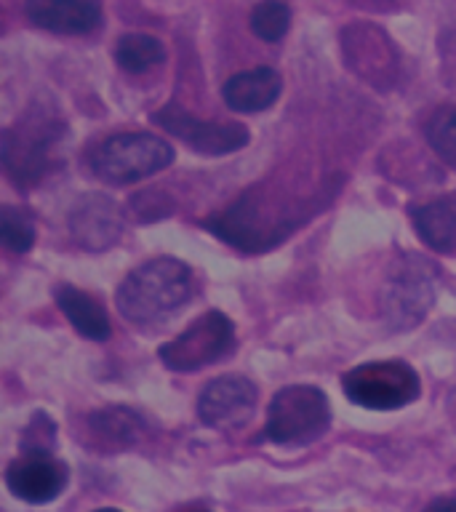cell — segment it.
Returning <instances> with one entry per match:
<instances>
[{
  "label": "cell",
  "instance_id": "cell-1",
  "mask_svg": "<svg viewBox=\"0 0 456 512\" xmlns=\"http://www.w3.org/2000/svg\"><path fill=\"white\" fill-rule=\"evenodd\" d=\"M64 136H67V123L43 104H32L14 126L3 131L0 160L8 179L19 187H32L40 179H46L62 163L59 150Z\"/></svg>",
  "mask_w": 456,
  "mask_h": 512
},
{
  "label": "cell",
  "instance_id": "cell-2",
  "mask_svg": "<svg viewBox=\"0 0 456 512\" xmlns=\"http://www.w3.org/2000/svg\"><path fill=\"white\" fill-rule=\"evenodd\" d=\"M192 270L174 256H158L128 272L115 291L118 312L131 323H152L192 299Z\"/></svg>",
  "mask_w": 456,
  "mask_h": 512
},
{
  "label": "cell",
  "instance_id": "cell-3",
  "mask_svg": "<svg viewBox=\"0 0 456 512\" xmlns=\"http://www.w3.org/2000/svg\"><path fill=\"white\" fill-rule=\"evenodd\" d=\"M174 163V147L147 131L115 134L91 147L88 168L104 184H136Z\"/></svg>",
  "mask_w": 456,
  "mask_h": 512
},
{
  "label": "cell",
  "instance_id": "cell-4",
  "mask_svg": "<svg viewBox=\"0 0 456 512\" xmlns=\"http://www.w3.org/2000/svg\"><path fill=\"white\" fill-rule=\"evenodd\" d=\"M331 424L326 392L312 384H291L275 392L267 406L264 432L278 446H307Z\"/></svg>",
  "mask_w": 456,
  "mask_h": 512
},
{
  "label": "cell",
  "instance_id": "cell-5",
  "mask_svg": "<svg viewBox=\"0 0 456 512\" xmlns=\"http://www.w3.org/2000/svg\"><path fill=\"white\" fill-rule=\"evenodd\" d=\"M344 395L355 406L371 411H395L414 403L422 392V382L414 368L403 360H374L352 368L342 379Z\"/></svg>",
  "mask_w": 456,
  "mask_h": 512
},
{
  "label": "cell",
  "instance_id": "cell-6",
  "mask_svg": "<svg viewBox=\"0 0 456 512\" xmlns=\"http://www.w3.org/2000/svg\"><path fill=\"white\" fill-rule=\"evenodd\" d=\"M232 347H235L232 320L224 312L208 310L171 342L160 344L158 355L163 366L176 374H192L222 360Z\"/></svg>",
  "mask_w": 456,
  "mask_h": 512
},
{
  "label": "cell",
  "instance_id": "cell-7",
  "mask_svg": "<svg viewBox=\"0 0 456 512\" xmlns=\"http://www.w3.org/2000/svg\"><path fill=\"white\" fill-rule=\"evenodd\" d=\"M432 264L419 256H406L392 270L384 286V318L395 331H408L422 323L435 302V275Z\"/></svg>",
  "mask_w": 456,
  "mask_h": 512
},
{
  "label": "cell",
  "instance_id": "cell-8",
  "mask_svg": "<svg viewBox=\"0 0 456 512\" xmlns=\"http://www.w3.org/2000/svg\"><path fill=\"white\" fill-rule=\"evenodd\" d=\"M152 120L163 126L171 136H176L179 142H184L190 150L208 155V158H219V155H230V152L243 150L248 144V128L243 123H208L187 110H182L179 104L168 102L166 107H160Z\"/></svg>",
  "mask_w": 456,
  "mask_h": 512
},
{
  "label": "cell",
  "instance_id": "cell-9",
  "mask_svg": "<svg viewBox=\"0 0 456 512\" xmlns=\"http://www.w3.org/2000/svg\"><path fill=\"white\" fill-rule=\"evenodd\" d=\"M259 390L246 376H219L208 382L198 395V416L206 427H243L254 416Z\"/></svg>",
  "mask_w": 456,
  "mask_h": 512
},
{
  "label": "cell",
  "instance_id": "cell-10",
  "mask_svg": "<svg viewBox=\"0 0 456 512\" xmlns=\"http://www.w3.org/2000/svg\"><path fill=\"white\" fill-rule=\"evenodd\" d=\"M70 470L48 451H24L6 470V486L27 504H48L62 494Z\"/></svg>",
  "mask_w": 456,
  "mask_h": 512
},
{
  "label": "cell",
  "instance_id": "cell-11",
  "mask_svg": "<svg viewBox=\"0 0 456 512\" xmlns=\"http://www.w3.org/2000/svg\"><path fill=\"white\" fill-rule=\"evenodd\" d=\"M344 56L360 78L371 80L374 86H387L395 80V48L390 38L379 32L374 24H352L342 35Z\"/></svg>",
  "mask_w": 456,
  "mask_h": 512
},
{
  "label": "cell",
  "instance_id": "cell-12",
  "mask_svg": "<svg viewBox=\"0 0 456 512\" xmlns=\"http://www.w3.org/2000/svg\"><path fill=\"white\" fill-rule=\"evenodd\" d=\"M70 232L88 251H104L118 243L123 232V214L118 203L107 195H86L75 203L70 214Z\"/></svg>",
  "mask_w": 456,
  "mask_h": 512
},
{
  "label": "cell",
  "instance_id": "cell-13",
  "mask_svg": "<svg viewBox=\"0 0 456 512\" xmlns=\"http://www.w3.org/2000/svg\"><path fill=\"white\" fill-rule=\"evenodd\" d=\"M24 14L35 27L56 35H88L102 24L99 0H27Z\"/></svg>",
  "mask_w": 456,
  "mask_h": 512
},
{
  "label": "cell",
  "instance_id": "cell-14",
  "mask_svg": "<svg viewBox=\"0 0 456 512\" xmlns=\"http://www.w3.org/2000/svg\"><path fill=\"white\" fill-rule=\"evenodd\" d=\"M144 432V419L126 406L99 408L86 416L88 448L96 451H123L139 443Z\"/></svg>",
  "mask_w": 456,
  "mask_h": 512
},
{
  "label": "cell",
  "instance_id": "cell-15",
  "mask_svg": "<svg viewBox=\"0 0 456 512\" xmlns=\"http://www.w3.org/2000/svg\"><path fill=\"white\" fill-rule=\"evenodd\" d=\"M280 91H283V78L278 70L272 67H256L232 75L222 88V96L227 107L243 115H254V112L270 110L272 104L278 102Z\"/></svg>",
  "mask_w": 456,
  "mask_h": 512
},
{
  "label": "cell",
  "instance_id": "cell-16",
  "mask_svg": "<svg viewBox=\"0 0 456 512\" xmlns=\"http://www.w3.org/2000/svg\"><path fill=\"white\" fill-rule=\"evenodd\" d=\"M414 227L432 251L456 256V192L414 208Z\"/></svg>",
  "mask_w": 456,
  "mask_h": 512
},
{
  "label": "cell",
  "instance_id": "cell-17",
  "mask_svg": "<svg viewBox=\"0 0 456 512\" xmlns=\"http://www.w3.org/2000/svg\"><path fill=\"white\" fill-rule=\"evenodd\" d=\"M56 304L64 312V318L70 320L72 328L80 336H86L91 342H107L112 336V323L110 315L104 310L102 304L96 302L94 296L80 291L75 286H59L54 291Z\"/></svg>",
  "mask_w": 456,
  "mask_h": 512
},
{
  "label": "cell",
  "instance_id": "cell-18",
  "mask_svg": "<svg viewBox=\"0 0 456 512\" xmlns=\"http://www.w3.org/2000/svg\"><path fill=\"white\" fill-rule=\"evenodd\" d=\"M166 59V48L158 38L144 35V32H131L123 35L115 46V62L120 70H126L128 75H142V72L158 67Z\"/></svg>",
  "mask_w": 456,
  "mask_h": 512
},
{
  "label": "cell",
  "instance_id": "cell-19",
  "mask_svg": "<svg viewBox=\"0 0 456 512\" xmlns=\"http://www.w3.org/2000/svg\"><path fill=\"white\" fill-rule=\"evenodd\" d=\"M291 27V8L283 0H262L251 11V32L264 43H278Z\"/></svg>",
  "mask_w": 456,
  "mask_h": 512
},
{
  "label": "cell",
  "instance_id": "cell-20",
  "mask_svg": "<svg viewBox=\"0 0 456 512\" xmlns=\"http://www.w3.org/2000/svg\"><path fill=\"white\" fill-rule=\"evenodd\" d=\"M0 240L8 251L27 254L35 243V224H32L30 214L22 208L3 206V211H0Z\"/></svg>",
  "mask_w": 456,
  "mask_h": 512
},
{
  "label": "cell",
  "instance_id": "cell-21",
  "mask_svg": "<svg viewBox=\"0 0 456 512\" xmlns=\"http://www.w3.org/2000/svg\"><path fill=\"white\" fill-rule=\"evenodd\" d=\"M427 139L432 150L446 160L448 166L456 168V104L440 107L427 123Z\"/></svg>",
  "mask_w": 456,
  "mask_h": 512
},
{
  "label": "cell",
  "instance_id": "cell-22",
  "mask_svg": "<svg viewBox=\"0 0 456 512\" xmlns=\"http://www.w3.org/2000/svg\"><path fill=\"white\" fill-rule=\"evenodd\" d=\"M19 443H22V451H48V454H51L56 446L54 419L48 414H43V411H38V414L30 419V424L24 427Z\"/></svg>",
  "mask_w": 456,
  "mask_h": 512
},
{
  "label": "cell",
  "instance_id": "cell-23",
  "mask_svg": "<svg viewBox=\"0 0 456 512\" xmlns=\"http://www.w3.org/2000/svg\"><path fill=\"white\" fill-rule=\"evenodd\" d=\"M427 510H432V512L456 510V499H448V496H443V499H435V502L427 504Z\"/></svg>",
  "mask_w": 456,
  "mask_h": 512
}]
</instances>
